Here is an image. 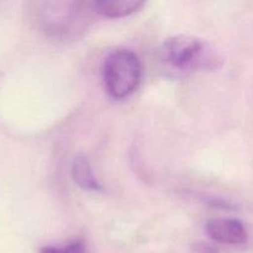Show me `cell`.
Here are the masks:
<instances>
[{
    "label": "cell",
    "instance_id": "obj_7",
    "mask_svg": "<svg viewBox=\"0 0 253 253\" xmlns=\"http://www.w3.org/2000/svg\"><path fill=\"white\" fill-rule=\"evenodd\" d=\"M197 253H217V250H215L212 246L209 245H198Z\"/></svg>",
    "mask_w": 253,
    "mask_h": 253
},
{
    "label": "cell",
    "instance_id": "obj_1",
    "mask_svg": "<svg viewBox=\"0 0 253 253\" xmlns=\"http://www.w3.org/2000/svg\"><path fill=\"white\" fill-rule=\"evenodd\" d=\"M160 59L166 68L178 73L215 66V58L207 44L197 37L185 35L166 40L160 48Z\"/></svg>",
    "mask_w": 253,
    "mask_h": 253
},
{
    "label": "cell",
    "instance_id": "obj_2",
    "mask_svg": "<svg viewBox=\"0 0 253 253\" xmlns=\"http://www.w3.org/2000/svg\"><path fill=\"white\" fill-rule=\"evenodd\" d=\"M142 74L140 59L128 49H118L106 57L103 67L105 89L114 99H124L137 89Z\"/></svg>",
    "mask_w": 253,
    "mask_h": 253
},
{
    "label": "cell",
    "instance_id": "obj_3",
    "mask_svg": "<svg viewBox=\"0 0 253 253\" xmlns=\"http://www.w3.org/2000/svg\"><path fill=\"white\" fill-rule=\"evenodd\" d=\"M208 236L224 245H242L247 241V231L244 224L236 219H212L205 225Z\"/></svg>",
    "mask_w": 253,
    "mask_h": 253
},
{
    "label": "cell",
    "instance_id": "obj_6",
    "mask_svg": "<svg viewBox=\"0 0 253 253\" xmlns=\"http://www.w3.org/2000/svg\"><path fill=\"white\" fill-rule=\"evenodd\" d=\"M40 253H86V247L83 241L78 240L64 246H44Z\"/></svg>",
    "mask_w": 253,
    "mask_h": 253
},
{
    "label": "cell",
    "instance_id": "obj_5",
    "mask_svg": "<svg viewBox=\"0 0 253 253\" xmlns=\"http://www.w3.org/2000/svg\"><path fill=\"white\" fill-rule=\"evenodd\" d=\"M72 177L77 185L85 190H100L101 187L94 175L90 162L84 156H77L72 165Z\"/></svg>",
    "mask_w": 253,
    "mask_h": 253
},
{
    "label": "cell",
    "instance_id": "obj_4",
    "mask_svg": "<svg viewBox=\"0 0 253 253\" xmlns=\"http://www.w3.org/2000/svg\"><path fill=\"white\" fill-rule=\"evenodd\" d=\"M90 5L96 14L105 17H121L140 10L145 2L137 0H95Z\"/></svg>",
    "mask_w": 253,
    "mask_h": 253
}]
</instances>
